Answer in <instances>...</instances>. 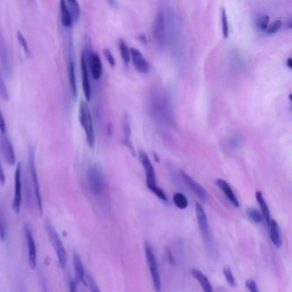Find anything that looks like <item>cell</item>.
Here are the masks:
<instances>
[{
    "label": "cell",
    "instance_id": "1",
    "mask_svg": "<svg viewBox=\"0 0 292 292\" xmlns=\"http://www.w3.org/2000/svg\"><path fill=\"white\" fill-rule=\"evenodd\" d=\"M79 121L81 123V127L84 129L88 146L90 148H93L95 142L94 123L90 108L86 101H81L79 105Z\"/></svg>",
    "mask_w": 292,
    "mask_h": 292
},
{
    "label": "cell",
    "instance_id": "2",
    "mask_svg": "<svg viewBox=\"0 0 292 292\" xmlns=\"http://www.w3.org/2000/svg\"><path fill=\"white\" fill-rule=\"evenodd\" d=\"M29 166H30V176L32 180L33 189H34V195L36 198L38 210L39 215H43V202L41 191H40V185H39V176L36 169V154L35 149L32 146L29 147Z\"/></svg>",
    "mask_w": 292,
    "mask_h": 292
},
{
    "label": "cell",
    "instance_id": "3",
    "mask_svg": "<svg viewBox=\"0 0 292 292\" xmlns=\"http://www.w3.org/2000/svg\"><path fill=\"white\" fill-rule=\"evenodd\" d=\"M88 185L95 196H101L105 189V176L103 170L98 164L89 166L87 172Z\"/></svg>",
    "mask_w": 292,
    "mask_h": 292
},
{
    "label": "cell",
    "instance_id": "4",
    "mask_svg": "<svg viewBox=\"0 0 292 292\" xmlns=\"http://www.w3.org/2000/svg\"><path fill=\"white\" fill-rule=\"evenodd\" d=\"M144 251H145L146 262L149 266L150 273L152 276L155 292H162V283H161V278L159 273V264H158L155 254L153 252V248L148 243H145Z\"/></svg>",
    "mask_w": 292,
    "mask_h": 292
},
{
    "label": "cell",
    "instance_id": "5",
    "mask_svg": "<svg viewBox=\"0 0 292 292\" xmlns=\"http://www.w3.org/2000/svg\"><path fill=\"white\" fill-rule=\"evenodd\" d=\"M45 226H46V231L47 232V235H48L49 239L52 243L55 253L57 254L59 264L64 268L66 266V263H67V256H66L65 246L62 243L60 237H59V234L56 231L55 228L53 227V225L49 221H46Z\"/></svg>",
    "mask_w": 292,
    "mask_h": 292
},
{
    "label": "cell",
    "instance_id": "6",
    "mask_svg": "<svg viewBox=\"0 0 292 292\" xmlns=\"http://www.w3.org/2000/svg\"><path fill=\"white\" fill-rule=\"evenodd\" d=\"M139 159L145 171L146 185L151 190L158 186L157 180H156L155 169L153 167V163L150 160L149 157L143 150L139 151Z\"/></svg>",
    "mask_w": 292,
    "mask_h": 292
},
{
    "label": "cell",
    "instance_id": "7",
    "mask_svg": "<svg viewBox=\"0 0 292 292\" xmlns=\"http://www.w3.org/2000/svg\"><path fill=\"white\" fill-rule=\"evenodd\" d=\"M24 236L26 241L28 257L31 269H36L37 266V250H36V242L34 239L32 229L29 224H24Z\"/></svg>",
    "mask_w": 292,
    "mask_h": 292
},
{
    "label": "cell",
    "instance_id": "8",
    "mask_svg": "<svg viewBox=\"0 0 292 292\" xmlns=\"http://www.w3.org/2000/svg\"><path fill=\"white\" fill-rule=\"evenodd\" d=\"M14 195L12 200V210L14 213L18 214L22 204V188H23V182H22V166L18 163L16 166L15 176H14Z\"/></svg>",
    "mask_w": 292,
    "mask_h": 292
},
{
    "label": "cell",
    "instance_id": "9",
    "mask_svg": "<svg viewBox=\"0 0 292 292\" xmlns=\"http://www.w3.org/2000/svg\"><path fill=\"white\" fill-rule=\"evenodd\" d=\"M166 15L164 10H159L156 16L154 22V28H153V36L156 41L159 45H164L166 39Z\"/></svg>",
    "mask_w": 292,
    "mask_h": 292
},
{
    "label": "cell",
    "instance_id": "10",
    "mask_svg": "<svg viewBox=\"0 0 292 292\" xmlns=\"http://www.w3.org/2000/svg\"><path fill=\"white\" fill-rule=\"evenodd\" d=\"M180 173H181V177H182V180L185 182V184L187 185V187L188 188H190V190L194 194L197 195V197L201 201L205 202V201H207L208 197V194L207 190L199 182H196L195 179H193L192 177L187 174L186 172H182V171Z\"/></svg>",
    "mask_w": 292,
    "mask_h": 292
},
{
    "label": "cell",
    "instance_id": "11",
    "mask_svg": "<svg viewBox=\"0 0 292 292\" xmlns=\"http://www.w3.org/2000/svg\"><path fill=\"white\" fill-rule=\"evenodd\" d=\"M195 214H196L199 228H200L202 237L204 238L206 243L208 244L210 241V234H209V227H208V217H207L206 212H205L202 205L199 202L195 204Z\"/></svg>",
    "mask_w": 292,
    "mask_h": 292
},
{
    "label": "cell",
    "instance_id": "12",
    "mask_svg": "<svg viewBox=\"0 0 292 292\" xmlns=\"http://www.w3.org/2000/svg\"><path fill=\"white\" fill-rule=\"evenodd\" d=\"M81 78H82V88L84 92L85 97L87 101L91 100L92 90L90 81H89V73H88V61L86 54L82 53L81 58Z\"/></svg>",
    "mask_w": 292,
    "mask_h": 292
},
{
    "label": "cell",
    "instance_id": "13",
    "mask_svg": "<svg viewBox=\"0 0 292 292\" xmlns=\"http://www.w3.org/2000/svg\"><path fill=\"white\" fill-rule=\"evenodd\" d=\"M1 150L3 153V158L10 166H14L16 164V153L14 150L12 143L9 137L3 136L1 138Z\"/></svg>",
    "mask_w": 292,
    "mask_h": 292
},
{
    "label": "cell",
    "instance_id": "14",
    "mask_svg": "<svg viewBox=\"0 0 292 292\" xmlns=\"http://www.w3.org/2000/svg\"><path fill=\"white\" fill-rule=\"evenodd\" d=\"M130 51V58L132 59L134 66L136 67L137 71L142 73H147L149 72V63L144 58L143 53L137 48H131Z\"/></svg>",
    "mask_w": 292,
    "mask_h": 292
},
{
    "label": "cell",
    "instance_id": "15",
    "mask_svg": "<svg viewBox=\"0 0 292 292\" xmlns=\"http://www.w3.org/2000/svg\"><path fill=\"white\" fill-rule=\"evenodd\" d=\"M215 183H216V185H217L219 188H220L221 191L224 193L225 196H226V198L229 200V201L231 202V204L233 205L235 208H238L240 207L239 201L237 199V195H235V193L232 190L231 186H230V184L225 180L218 179H216Z\"/></svg>",
    "mask_w": 292,
    "mask_h": 292
},
{
    "label": "cell",
    "instance_id": "16",
    "mask_svg": "<svg viewBox=\"0 0 292 292\" xmlns=\"http://www.w3.org/2000/svg\"><path fill=\"white\" fill-rule=\"evenodd\" d=\"M0 60L2 62V66H3L4 72L6 73L7 75H10L11 66H10L9 52H8L5 39H4V37L1 31H0Z\"/></svg>",
    "mask_w": 292,
    "mask_h": 292
},
{
    "label": "cell",
    "instance_id": "17",
    "mask_svg": "<svg viewBox=\"0 0 292 292\" xmlns=\"http://www.w3.org/2000/svg\"><path fill=\"white\" fill-rule=\"evenodd\" d=\"M68 79L72 96L73 99L75 100L77 97V83H76V76H75V63L72 55L69 56Z\"/></svg>",
    "mask_w": 292,
    "mask_h": 292
},
{
    "label": "cell",
    "instance_id": "18",
    "mask_svg": "<svg viewBox=\"0 0 292 292\" xmlns=\"http://www.w3.org/2000/svg\"><path fill=\"white\" fill-rule=\"evenodd\" d=\"M89 62H90L92 77L95 81H97L101 77L102 72H103L102 62H101V58H100V56H99L97 52H91L90 58H89Z\"/></svg>",
    "mask_w": 292,
    "mask_h": 292
},
{
    "label": "cell",
    "instance_id": "19",
    "mask_svg": "<svg viewBox=\"0 0 292 292\" xmlns=\"http://www.w3.org/2000/svg\"><path fill=\"white\" fill-rule=\"evenodd\" d=\"M73 263H74V267H75V276H76L78 281L84 284L85 286H87V280H86L87 273L85 271L83 262H82L81 257L78 255L77 252H74Z\"/></svg>",
    "mask_w": 292,
    "mask_h": 292
},
{
    "label": "cell",
    "instance_id": "20",
    "mask_svg": "<svg viewBox=\"0 0 292 292\" xmlns=\"http://www.w3.org/2000/svg\"><path fill=\"white\" fill-rule=\"evenodd\" d=\"M270 239L273 242V245L276 248H280L282 245V237H281V231L279 225L274 219H271L269 224Z\"/></svg>",
    "mask_w": 292,
    "mask_h": 292
},
{
    "label": "cell",
    "instance_id": "21",
    "mask_svg": "<svg viewBox=\"0 0 292 292\" xmlns=\"http://www.w3.org/2000/svg\"><path fill=\"white\" fill-rule=\"evenodd\" d=\"M191 273L193 277L198 281L201 289L204 292H214V289L212 287L211 283L208 280L207 276L201 271L196 268L191 270Z\"/></svg>",
    "mask_w": 292,
    "mask_h": 292
},
{
    "label": "cell",
    "instance_id": "22",
    "mask_svg": "<svg viewBox=\"0 0 292 292\" xmlns=\"http://www.w3.org/2000/svg\"><path fill=\"white\" fill-rule=\"evenodd\" d=\"M123 133H124V144L130 150V153L135 155V148L131 141V127H130V118L128 115H125L123 119Z\"/></svg>",
    "mask_w": 292,
    "mask_h": 292
},
{
    "label": "cell",
    "instance_id": "23",
    "mask_svg": "<svg viewBox=\"0 0 292 292\" xmlns=\"http://www.w3.org/2000/svg\"><path fill=\"white\" fill-rule=\"evenodd\" d=\"M257 202L260 205V209H261V215H262L263 219L266 222V225L268 226L270 221L272 219L271 217V213H270L269 207L266 203V200L263 196V194L260 191H257L256 194Z\"/></svg>",
    "mask_w": 292,
    "mask_h": 292
},
{
    "label": "cell",
    "instance_id": "24",
    "mask_svg": "<svg viewBox=\"0 0 292 292\" xmlns=\"http://www.w3.org/2000/svg\"><path fill=\"white\" fill-rule=\"evenodd\" d=\"M59 5H60V12H61V22L63 23L64 26L66 28H69L72 25V15L70 13V10H69L67 4L65 0H61L59 2Z\"/></svg>",
    "mask_w": 292,
    "mask_h": 292
},
{
    "label": "cell",
    "instance_id": "25",
    "mask_svg": "<svg viewBox=\"0 0 292 292\" xmlns=\"http://www.w3.org/2000/svg\"><path fill=\"white\" fill-rule=\"evenodd\" d=\"M70 13L72 15V21L77 22L81 16V7L77 0H68L66 2Z\"/></svg>",
    "mask_w": 292,
    "mask_h": 292
},
{
    "label": "cell",
    "instance_id": "26",
    "mask_svg": "<svg viewBox=\"0 0 292 292\" xmlns=\"http://www.w3.org/2000/svg\"><path fill=\"white\" fill-rule=\"evenodd\" d=\"M172 201H173V203L175 204L176 207L179 208V209H181V210H184V209L188 208V198L182 193H176V194H174L172 196Z\"/></svg>",
    "mask_w": 292,
    "mask_h": 292
},
{
    "label": "cell",
    "instance_id": "27",
    "mask_svg": "<svg viewBox=\"0 0 292 292\" xmlns=\"http://www.w3.org/2000/svg\"><path fill=\"white\" fill-rule=\"evenodd\" d=\"M247 216L250 219V220L252 221L255 224H260L264 220L261 213L256 208H249L247 210Z\"/></svg>",
    "mask_w": 292,
    "mask_h": 292
},
{
    "label": "cell",
    "instance_id": "28",
    "mask_svg": "<svg viewBox=\"0 0 292 292\" xmlns=\"http://www.w3.org/2000/svg\"><path fill=\"white\" fill-rule=\"evenodd\" d=\"M119 51H120L121 56L123 59V62L125 65H129L130 60V51L126 43L123 41V39L119 40Z\"/></svg>",
    "mask_w": 292,
    "mask_h": 292
},
{
    "label": "cell",
    "instance_id": "29",
    "mask_svg": "<svg viewBox=\"0 0 292 292\" xmlns=\"http://www.w3.org/2000/svg\"><path fill=\"white\" fill-rule=\"evenodd\" d=\"M222 33H223V36L224 39H227L229 36V23H228V17L226 11L224 9L222 10Z\"/></svg>",
    "mask_w": 292,
    "mask_h": 292
},
{
    "label": "cell",
    "instance_id": "30",
    "mask_svg": "<svg viewBox=\"0 0 292 292\" xmlns=\"http://www.w3.org/2000/svg\"><path fill=\"white\" fill-rule=\"evenodd\" d=\"M223 273H224L225 279L227 280L228 284L230 286L235 287L236 286V279H235V277H234L233 273L231 271V267L229 266H224V269H223Z\"/></svg>",
    "mask_w": 292,
    "mask_h": 292
},
{
    "label": "cell",
    "instance_id": "31",
    "mask_svg": "<svg viewBox=\"0 0 292 292\" xmlns=\"http://www.w3.org/2000/svg\"><path fill=\"white\" fill-rule=\"evenodd\" d=\"M6 234V221L2 208H0V239L3 240Z\"/></svg>",
    "mask_w": 292,
    "mask_h": 292
},
{
    "label": "cell",
    "instance_id": "32",
    "mask_svg": "<svg viewBox=\"0 0 292 292\" xmlns=\"http://www.w3.org/2000/svg\"><path fill=\"white\" fill-rule=\"evenodd\" d=\"M86 280H87V286H88L90 292H101L99 286H98L97 283L94 280V278L92 277L91 274L87 273Z\"/></svg>",
    "mask_w": 292,
    "mask_h": 292
},
{
    "label": "cell",
    "instance_id": "33",
    "mask_svg": "<svg viewBox=\"0 0 292 292\" xmlns=\"http://www.w3.org/2000/svg\"><path fill=\"white\" fill-rule=\"evenodd\" d=\"M269 16H261L256 21L257 28L261 31H266L267 27L269 26Z\"/></svg>",
    "mask_w": 292,
    "mask_h": 292
},
{
    "label": "cell",
    "instance_id": "34",
    "mask_svg": "<svg viewBox=\"0 0 292 292\" xmlns=\"http://www.w3.org/2000/svg\"><path fill=\"white\" fill-rule=\"evenodd\" d=\"M0 96L3 98L4 101H9V98H10L8 88H7L6 84H5L3 76L1 74H0Z\"/></svg>",
    "mask_w": 292,
    "mask_h": 292
},
{
    "label": "cell",
    "instance_id": "35",
    "mask_svg": "<svg viewBox=\"0 0 292 292\" xmlns=\"http://www.w3.org/2000/svg\"><path fill=\"white\" fill-rule=\"evenodd\" d=\"M16 37H17L18 42H19L21 46L23 47L25 53H26L27 55H30V48H29L28 42H27L26 39H25V37H24V36H23V33L21 32V31H19V30H18V31H16Z\"/></svg>",
    "mask_w": 292,
    "mask_h": 292
},
{
    "label": "cell",
    "instance_id": "36",
    "mask_svg": "<svg viewBox=\"0 0 292 292\" xmlns=\"http://www.w3.org/2000/svg\"><path fill=\"white\" fill-rule=\"evenodd\" d=\"M283 22L282 20H276L275 22H273L272 24H269V26L267 27L266 32L269 35H273L275 33L278 32L281 28H282Z\"/></svg>",
    "mask_w": 292,
    "mask_h": 292
},
{
    "label": "cell",
    "instance_id": "37",
    "mask_svg": "<svg viewBox=\"0 0 292 292\" xmlns=\"http://www.w3.org/2000/svg\"><path fill=\"white\" fill-rule=\"evenodd\" d=\"M246 287L250 292H260L257 283L254 279H250L246 280Z\"/></svg>",
    "mask_w": 292,
    "mask_h": 292
},
{
    "label": "cell",
    "instance_id": "38",
    "mask_svg": "<svg viewBox=\"0 0 292 292\" xmlns=\"http://www.w3.org/2000/svg\"><path fill=\"white\" fill-rule=\"evenodd\" d=\"M103 52H104L105 58L108 60V63L110 64V66H115L116 61H115V58H114L112 52H110L108 48L105 49Z\"/></svg>",
    "mask_w": 292,
    "mask_h": 292
},
{
    "label": "cell",
    "instance_id": "39",
    "mask_svg": "<svg viewBox=\"0 0 292 292\" xmlns=\"http://www.w3.org/2000/svg\"><path fill=\"white\" fill-rule=\"evenodd\" d=\"M6 122H5V118L3 117V112L2 110H0V130L3 134L6 133Z\"/></svg>",
    "mask_w": 292,
    "mask_h": 292
},
{
    "label": "cell",
    "instance_id": "40",
    "mask_svg": "<svg viewBox=\"0 0 292 292\" xmlns=\"http://www.w3.org/2000/svg\"><path fill=\"white\" fill-rule=\"evenodd\" d=\"M241 142V138L240 137H238L237 135H236L235 137H232L230 140V146H231V148H237L238 145L240 144Z\"/></svg>",
    "mask_w": 292,
    "mask_h": 292
},
{
    "label": "cell",
    "instance_id": "41",
    "mask_svg": "<svg viewBox=\"0 0 292 292\" xmlns=\"http://www.w3.org/2000/svg\"><path fill=\"white\" fill-rule=\"evenodd\" d=\"M5 181H6V176H5V172H4L3 165H2L1 159H0V184H4Z\"/></svg>",
    "mask_w": 292,
    "mask_h": 292
},
{
    "label": "cell",
    "instance_id": "42",
    "mask_svg": "<svg viewBox=\"0 0 292 292\" xmlns=\"http://www.w3.org/2000/svg\"><path fill=\"white\" fill-rule=\"evenodd\" d=\"M69 290L70 292H78L77 286L74 280H71L69 282Z\"/></svg>",
    "mask_w": 292,
    "mask_h": 292
},
{
    "label": "cell",
    "instance_id": "43",
    "mask_svg": "<svg viewBox=\"0 0 292 292\" xmlns=\"http://www.w3.org/2000/svg\"><path fill=\"white\" fill-rule=\"evenodd\" d=\"M286 65H287V67L289 69L292 68V58H288L287 60H286Z\"/></svg>",
    "mask_w": 292,
    "mask_h": 292
},
{
    "label": "cell",
    "instance_id": "44",
    "mask_svg": "<svg viewBox=\"0 0 292 292\" xmlns=\"http://www.w3.org/2000/svg\"><path fill=\"white\" fill-rule=\"evenodd\" d=\"M289 99L290 101H292V94H289Z\"/></svg>",
    "mask_w": 292,
    "mask_h": 292
}]
</instances>
